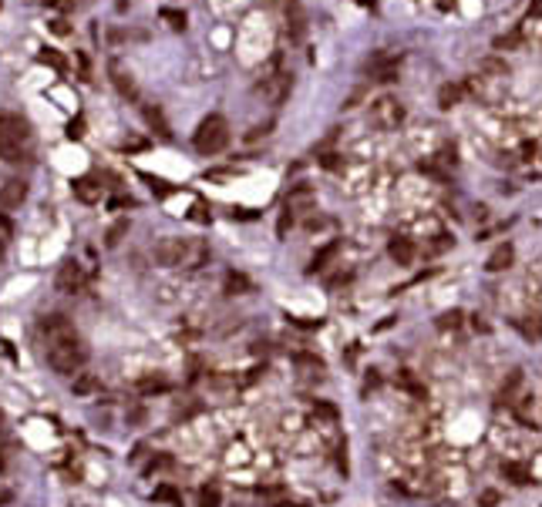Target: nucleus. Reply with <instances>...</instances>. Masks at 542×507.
<instances>
[{
    "label": "nucleus",
    "mask_w": 542,
    "mask_h": 507,
    "mask_svg": "<svg viewBox=\"0 0 542 507\" xmlns=\"http://www.w3.org/2000/svg\"><path fill=\"white\" fill-rule=\"evenodd\" d=\"M40 336H44V357H47V366L54 370L58 376H77L81 366L88 363V350L84 343L77 339L75 326L68 322V316L61 313H51L40 320Z\"/></svg>",
    "instance_id": "f257e3e1"
},
{
    "label": "nucleus",
    "mask_w": 542,
    "mask_h": 507,
    "mask_svg": "<svg viewBox=\"0 0 542 507\" xmlns=\"http://www.w3.org/2000/svg\"><path fill=\"white\" fill-rule=\"evenodd\" d=\"M206 256H209V249L202 242H189V239H162V242L155 245V263L165 265V269H199V265L206 263Z\"/></svg>",
    "instance_id": "f03ea898"
},
{
    "label": "nucleus",
    "mask_w": 542,
    "mask_h": 507,
    "mask_svg": "<svg viewBox=\"0 0 542 507\" xmlns=\"http://www.w3.org/2000/svg\"><path fill=\"white\" fill-rule=\"evenodd\" d=\"M31 145V125L17 114H0V158L17 162Z\"/></svg>",
    "instance_id": "7ed1b4c3"
},
{
    "label": "nucleus",
    "mask_w": 542,
    "mask_h": 507,
    "mask_svg": "<svg viewBox=\"0 0 542 507\" xmlns=\"http://www.w3.org/2000/svg\"><path fill=\"white\" fill-rule=\"evenodd\" d=\"M193 145L199 155H219V151L229 145V121L223 114H209L199 128H195Z\"/></svg>",
    "instance_id": "20e7f679"
},
{
    "label": "nucleus",
    "mask_w": 542,
    "mask_h": 507,
    "mask_svg": "<svg viewBox=\"0 0 542 507\" xmlns=\"http://www.w3.org/2000/svg\"><path fill=\"white\" fill-rule=\"evenodd\" d=\"M370 121H374L381 132L398 128V125L405 121V108H401V101H398V98H377L374 108H370Z\"/></svg>",
    "instance_id": "39448f33"
},
{
    "label": "nucleus",
    "mask_w": 542,
    "mask_h": 507,
    "mask_svg": "<svg viewBox=\"0 0 542 507\" xmlns=\"http://www.w3.org/2000/svg\"><path fill=\"white\" fill-rule=\"evenodd\" d=\"M58 289L61 292H81L84 289V269L77 263H64L58 269Z\"/></svg>",
    "instance_id": "423d86ee"
},
{
    "label": "nucleus",
    "mask_w": 542,
    "mask_h": 507,
    "mask_svg": "<svg viewBox=\"0 0 542 507\" xmlns=\"http://www.w3.org/2000/svg\"><path fill=\"white\" fill-rule=\"evenodd\" d=\"M317 205V192H313V188L310 185H296L290 192V195H287V202H283V212H310V208Z\"/></svg>",
    "instance_id": "0eeeda50"
},
{
    "label": "nucleus",
    "mask_w": 542,
    "mask_h": 507,
    "mask_svg": "<svg viewBox=\"0 0 542 507\" xmlns=\"http://www.w3.org/2000/svg\"><path fill=\"white\" fill-rule=\"evenodd\" d=\"M24 198H27V182L10 178V182L0 185V208H17Z\"/></svg>",
    "instance_id": "6e6552de"
},
{
    "label": "nucleus",
    "mask_w": 542,
    "mask_h": 507,
    "mask_svg": "<svg viewBox=\"0 0 542 507\" xmlns=\"http://www.w3.org/2000/svg\"><path fill=\"white\" fill-rule=\"evenodd\" d=\"M387 252H391V259H394L398 265H411V263H414V256H418L414 242L405 239V235H394V239L387 242Z\"/></svg>",
    "instance_id": "1a4fd4ad"
},
{
    "label": "nucleus",
    "mask_w": 542,
    "mask_h": 507,
    "mask_svg": "<svg viewBox=\"0 0 542 507\" xmlns=\"http://www.w3.org/2000/svg\"><path fill=\"white\" fill-rule=\"evenodd\" d=\"M75 195L84 202V205L98 202V198H101V185H98V178H91V175H81V178L75 182Z\"/></svg>",
    "instance_id": "9d476101"
},
{
    "label": "nucleus",
    "mask_w": 542,
    "mask_h": 507,
    "mask_svg": "<svg viewBox=\"0 0 542 507\" xmlns=\"http://www.w3.org/2000/svg\"><path fill=\"white\" fill-rule=\"evenodd\" d=\"M142 118H145V125H149L152 132H158L162 138H172V128H169L165 114L158 111V108H152V104H142Z\"/></svg>",
    "instance_id": "9b49d317"
},
{
    "label": "nucleus",
    "mask_w": 542,
    "mask_h": 507,
    "mask_svg": "<svg viewBox=\"0 0 542 507\" xmlns=\"http://www.w3.org/2000/svg\"><path fill=\"white\" fill-rule=\"evenodd\" d=\"M512 259H515V249H512L509 242H502L499 249H495V252H492V256H488L485 269H488V272H502V269H509V265H512Z\"/></svg>",
    "instance_id": "f8f14e48"
},
{
    "label": "nucleus",
    "mask_w": 542,
    "mask_h": 507,
    "mask_svg": "<svg viewBox=\"0 0 542 507\" xmlns=\"http://www.w3.org/2000/svg\"><path fill=\"white\" fill-rule=\"evenodd\" d=\"M223 289H226L229 296H243V292H253V279L250 276H243V272H226Z\"/></svg>",
    "instance_id": "ddd939ff"
},
{
    "label": "nucleus",
    "mask_w": 542,
    "mask_h": 507,
    "mask_svg": "<svg viewBox=\"0 0 542 507\" xmlns=\"http://www.w3.org/2000/svg\"><path fill=\"white\" fill-rule=\"evenodd\" d=\"M108 71H112V81H115V88L125 94V98H138L135 81H132V75H125V71H121V64H118V61H112V68H108Z\"/></svg>",
    "instance_id": "4468645a"
},
{
    "label": "nucleus",
    "mask_w": 542,
    "mask_h": 507,
    "mask_svg": "<svg viewBox=\"0 0 542 507\" xmlns=\"http://www.w3.org/2000/svg\"><path fill=\"white\" fill-rule=\"evenodd\" d=\"M462 101V84H442L438 88V108H455Z\"/></svg>",
    "instance_id": "2eb2a0df"
},
{
    "label": "nucleus",
    "mask_w": 542,
    "mask_h": 507,
    "mask_svg": "<svg viewBox=\"0 0 542 507\" xmlns=\"http://www.w3.org/2000/svg\"><path fill=\"white\" fill-rule=\"evenodd\" d=\"M340 252V242H330V245H324L317 256H313V263H310V272H320V269H327V263L333 259Z\"/></svg>",
    "instance_id": "dca6fc26"
},
{
    "label": "nucleus",
    "mask_w": 542,
    "mask_h": 507,
    "mask_svg": "<svg viewBox=\"0 0 542 507\" xmlns=\"http://www.w3.org/2000/svg\"><path fill=\"white\" fill-rule=\"evenodd\" d=\"M502 474L512 484H532V474H529V467H522V464H502Z\"/></svg>",
    "instance_id": "f3484780"
},
{
    "label": "nucleus",
    "mask_w": 542,
    "mask_h": 507,
    "mask_svg": "<svg viewBox=\"0 0 542 507\" xmlns=\"http://www.w3.org/2000/svg\"><path fill=\"white\" fill-rule=\"evenodd\" d=\"M71 390H75L77 396H88V393H95L98 390V380L91 373H77L75 383H71Z\"/></svg>",
    "instance_id": "a211bd4d"
},
{
    "label": "nucleus",
    "mask_w": 542,
    "mask_h": 507,
    "mask_svg": "<svg viewBox=\"0 0 542 507\" xmlns=\"http://www.w3.org/2000/svg\"><path fill=\"white\" fill-rule=\"evenodd\" d=\"M155 501H165V504H172V507H182V494H179L172 484H158V488H155Z\"/></svg>",
    "instance_id": "6ab92c4d"
},
{
    "label": "nucleus",
    "mask_w": 542,
    "mask_h": 507,
    "mask_svg": "<svg viewBox=\"0 0 542 507\" xmlns=\"http://www.w3.org/2000/svg\"><path fill=\"white\" fill-rule=\"evenodd\" d=\"M479 71H482V75H495V77H509V64H505V61H492V57H488V61L479 64Z\"/></svg>",
    "instance_id": "aec40b11"
},
{
    "label": "nucleus",
    "mask_w": 542,
    "mask_h": 507,
    "mask_svg": "<svg viewBox=\"0 0 542 507\" xmlns=\"http://www.w3.org/2000/svg\"><path fill=\"white\" fill-rule=\"evenodd\" d=\"M287 88H290V77H287V75H276V77H273V84L266 88V94H270L273 101H283Z\"/></svg>",
    "instance_id": "412c9836"
},
{
    "label": "nucleus",
    "mask_w": 542,
    "mask_h": 507,
    "mask_svg": "<svg viewBox=\"0 0 542 507\" xmlns=\"http://www.w3.org/2000/svg\"><path fill=\"white\" fill-rule=\"evenodd\" d=\"M125 232H128V219H121V222H115V226L108 228V235H105V245H108V249H115V245L121 242V235H125Z\"/></svg>",
    "instance_id": "4be33fe9"
},
{
    "label": "nucleus",
    "mask_w": 542,
    "mask_h": 507,
    "mask_svg": "<svg viewBox=\"0 0 542 507\" xmlns=\"http://www.w3.org/2000/svg\"><path fill=\"white\" fill-rule=\"evenodd\" d=\"M219 504H223L219 488H202L199 490V507H219Z\"/></svg>",
    "instance_id": "5701e85b"
},
{
    "label": "nucleus",
    "mask_w": 542,
    "mask_h": 507,
    "mask_svg": "<svg viewBox=\"0 0 542 507\" xmlns=\"http://www.w3.org/2000/svg\"><path fill=\"white\" fill-rule=\"evenodd\" d=\"M40 64H51L54 71H68V61H64L58 51H51V47H47V51H40Z\"/></svg>",
    "instance_id": "b1692460"
},
{
    "label": "nucleus",
    "mask_w": 542,
    "mask_h": 507,
    "mask_svg": "<svg viewBox=\"0 0 542 507\" xmlns=\"http://www.w3.org/2000/svg\"><path fill=\"white\" fill-rule=\"evenodd\" d=\"M162 17L172 20L175 31H182V27H186V14H179V10H169V7H165V10H162Z\"/></svg>",
    "instance_id": "393cba45"
},
{
    "label": "nucleus",
    "mask_w": 542,
    "mask_h": 507,
    "mask_svg": "<svg viewBox=\"0 0 542 507\" xmlns=\"http://www.w3.org/2000/svg\"><path fill=\"white\" fill-rule=\"evenodd\" d=\"M81 134H84V118H81V114H77L75 121H71V125H68V138H71V141H77V138H81Z\"/></svg>",
    "instance_id": "a878e982"
},
{
    "label": "nucleus",
    "mask_w": 542,
    "mask_h": 507,
    "mask_svg": "<svg viewBox=\"0 0 542 507\" xmlns=\"http://www.w3.org/2000/svg\"><path fill=\"white\" fill-rule=\"evenodd\" d=\"M519 383H522V373L515 370V373L509 376V387H502V400H509V396L515 393V387H519Z\"/></svg>",
    "instance_id": "bb28decb"
},
{
    "label": "nucleus",
    "mask_w": 542,
    "mask_h": 507,
    "mask_svg": "<svg viewBox=\"0 0 542 507\" xmlns=\"http://www.w3.org/2000/svg\"><path fill=\"white\" fill-rule=\"evenodd\" d=\"M401 383H405V387H407V390H411L414 396H425V387H418V383H414V380H411L407 373H401Z\"/></svg>",
    "instance_id": "cd10ccee"
},
{
    "label": "nucleus",
    "mask_w": 542,
    "mask_h": 507,
    "mask_svg": "<svg viewBox=\"0 0 542 507\" xmlns=\"http://www.w3.org/2000/svg\"><path fill=\"white\" fill-rule=\"evenodd\" d=\"M293 226V215L290 212H283V215H280V226H276V232H280V239H283V235H287V228Z\"/></svg>",
    "instance_id": "c85d7f7f"
},
{
    "label": "nucleus",
    "mask_w": 542,
    "mask_h": 507,
    "mask_svg": "<svg viewBox=\"0 0 542 507\" xmlns=\"http://www.w3.org/2000/svg\"><path fill=\"white\" fill-rule=\"evenodd\" d=\"M317 414H324L327 420H337V407L333 403H317Z\"/></svg>",
    "instance_id": "c756f323"
},
{
    "label": "nucleus",
    "mask_w": 542,
    "mask_h": 507,
    "mask_svg": "<svg viewBox=\"0 0 542 507\" xmlns=\"http://www.w3.org/2000/svg\"><path fill=\"white\" fill-rule=\"evenodd\" d=\"M479 504H482V507H492V504H499V494H495V490H485L482 497H479Z\"/></svg>",
    "instance_id": "7c9ffc66"
},
{
    "label": "nucleus",
    "mask_w": 542,
    "mask_h": 507,
    "mask_svg": "<svg viewBox=\"0 0 542 507\" xmlns=\"http://www.w3.org/2000/svg\"><path fill=\"white\" fill-rule=\"evenodd\" d=\"M536 151H539V141L532 138V141H525L522 145V158H536Z\"/></svg>",
    "instance_id": "2f4dec72"
},
{
    "label": "nucleus",
    "mask_w": 542,
    "mask_h": 507,
    "mask_svg": "<svg viewBox=\"0 0 542 507\" xmlns=\"http://www.w3.org/2000/svg\"><path fill=\"white\" fill-rule=\"evenodd\" d=\"M10 235H14V226H10V222H7V219H3V215H0V239H3V242H7V239H10Z\"/></svg>",
    "instance_id": "473e14b6"
},
{
    "label": "nucleus",
    "mask_w": 542,
    "mask_h": 507,
    "mask_svg": "<svg viewBox=\"0 0 542 507\" xmlns=\"http://www.w3.org/2000/svg\"><path fill=\"white\" fill-rule=\"evenodd\" d=\"M195 222H209V215H206V205L202 202H195V215H193Z\"/></svg>",
    "instance_id": "72a5a7b5"
},
{
    "label": "nucleus",
    "mask_w": 542,
    "mask_h": 507,
    "mask_svg": "<svg viewBox=\"0 0 542 507\" xmlns=\"http://www.w3.org/2000/svg\"><path fill=\"white\" fill-rule=\"evenodd\" d=\"M125 205H132V198H115L112 202V208H125Z\"/></svg>",
    "instance_id": "f704fd0d"
},
{
    "label": "nucleus",
    "mask_w": 542,
    "mask_h": 507,
    "mask_svg": "<svg viewBox=\"0 0 542 507\" xmlns=\"http://www.w3.org/2000/svg\"><path fill=\"white\" fill-rule=\"evenodd\" d=\"M529 14H532V17L539 14V0H532V3H529Z\"/></svg>",
    "instance_id": "c9c22d12"
},
{
    "label": "nucleus",
    "mask_w": 542,
    "mask_h": 507,
    "mask_svg": "<svg viewBox=\"0 0 542 507\" xmlns=\"http://www.w3.org/2000/svg\"><path fill=\"white\" fill-rule=\"evenodd\" d=\"M3 245H7V242H3V239H0V256H3Z\"/></svg>",
    "instance_id": "e433bc0d"
},
{
    "label": "nucleus",
    "mask_w": 542,
    "mask_h": 507,
    "mask_svg": "<svg viewBox=\"0 0 542 507\" xmlns=\"http://www.w3.org/2000/svg\"><path fill=\"white\" fill-rule=\"evenodd\" d=\"M280 507H300V504H280Z\"/></svg>",
    "instance_id": "4c0bfd02"
},
{
    "label": "nucleus",
    "mask_w": 542,
    "mask_h": 507,
    "mask_svg": "<svg viewBox=\"0 0 542 507\" xmlns=\"http://www.w3.org/2000/svg\"><path fill=\"white\" fill-rule=\"evenodd\" d=\"M361 3H374V0H361Z\"/></svg>",
    "instance_id": "58836bf2"
},
{
    "label": "nucleus",
    "mask_w": 542,
    "mask_h": 507,
    "mask_svg": "<svg viewBox=\"0 0 542 507\" xmlns=\"http://www.w3.org/2000/svg\"><path fill=\"white\" fill-rule=\"evenodd\" d=\"M0 420H3V414H0Z\"/></svg>",
    "instance_id": "ea45409f"
}]
</instances>
